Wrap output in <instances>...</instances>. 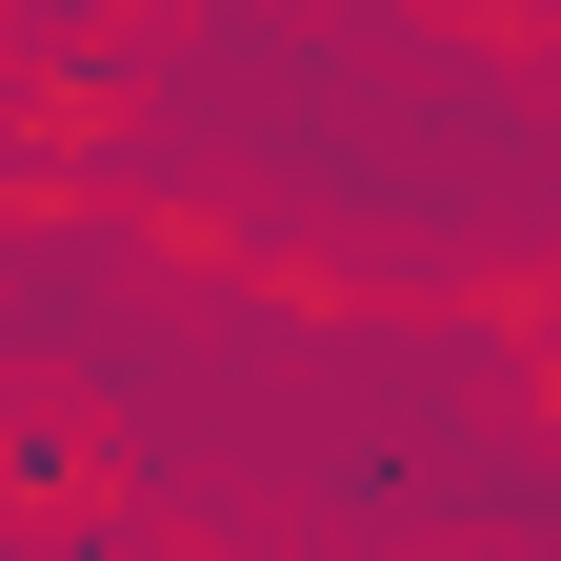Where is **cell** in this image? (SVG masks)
I'll list each match as a JSON object with an SVG mask.
<instances>
[]
</instances>
